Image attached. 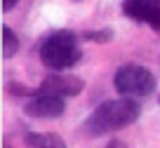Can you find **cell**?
Returning a JSON list of instances; mask_svg holds the SVG:
<instances>
[{"label":"cell","mask_w":160,"mask_h":148,"mask_svg":"<svg viewBox=\"0 0 160 148\" xmlns=\"http://www.w3.org/2000/svg\"><path fill=\"white\" fill-rule=\"evenodd\" d=\"M139 115H141V106L134 99H127V96L108 99L90 113L82 129H85L87 136H104V134L115 132V129L130 127L132 122L139 120Z\"/></svg>","instance_id":"6da1fadb"},{"label":"cell","mask_w":160,"mask_h":148,"mask_svg":"<svg viewBox=\"0 0 160 148\" xmlns=\"http://www.w3.org/2000/svg\"><path fill=\"white\" fill-rule=\"evenodd\" d=\"M78 40H80V35H75L73 31H66V28L50 33L42 40L40 49H38L40 61L50 71L73 68V66L82 59V49H80Z\"/></svg>","instance_id":"7a4b0ae2"},{"label":"cell","mask_w":160,"mask_h":148,"mask_svg":"<svg viewBox=\"0 0 160 148\" xmlns=\"http://www.w3.org/2000/svg\"><path fill=\"white\" fill-rule=\"evenodd\" d=\"M113 85L122 96L134 99V96H148L151 92H155V75L151 73L146 66L139 64H125L120 66L113 75Z\"/></svg>","instance_id":"3957f363"},{"label":"cell","mask_w":160,"mask_h":148,"mask_svg":"<svg viewBox=\"0 0 160 148\" xmlns=\"http://www.w3.org/2000/svg\"><path fill=\"white\" fill-rule=\"evenodd\" d=\"M85 89V80L75 78V75L66 73H52L47 75L38 87V94H50V96H78Z\"/></svg>","instance_id":"277c9868"},{"label":"cell","mask_w":160,"mask_h":148,"mask_svg":"<svg viewBox=\"0 0 160 148\" xmlns=\"http://www.w3.org/2000/svg\"><path fill=\"white\" fill-rule=\"evenodd\" d=\"M122 12L127 19L160 31V0H122Z\"/></svg>","instance_id":"5b68a950"},{"label":"cell","mask_w":160,"mask_h":148,"mask_svg":"<svg viewBox=\"0 0 160 148\" xmlns=\"http://www.w3.org/2000/svg\"><path fill=\"white\" fill-rule=\"evenodd\" d=\"M26 115L31 118H40V120H54L61 118L66 111V104L61 96H50V94H38L26 104Z\"/></svg>","instance_id":"8992f818"},{"label":"cell","mask_w":160,"mask_h":148,"mask_svg":"<svg viewBox=\"0 0 160 148\" xmlns=\"http://www.w3.org/2000/svg\"><path fill=\"white\" fill-rule=\"evenodd\" d=\"M24 141L28 148H66V141L52 132H28Z\"/></svg>","instance_id":"52a82bcc"},{"label":"cell","mask_w":160,"mask_h":148,"mask_svg":"<svg viewBox=\"0 0 160 148\" xmlns=\"http://www.w3.org/2000/svg\"><path fill=\"white\" fill-rule=\"evenodd\" d=\"M19 52V38L14 35V31L10 26H2V57L12 59Z\"/></svg>","instance_id":"ba28073f"},{"label":"cell","mask_w":160,"mask_h":148,"mask_svg":"<svg viewBox=\"0 0 160 148\" xmlns=\"http://www.w3.org/2000/svg\"><path fill=\"white\" fill-rule=\"evenodd\" d=\"M113 28H101V31H85L80 33V40H92V42H111L113 40Z\"/></svg>","instance_id":"9c48e42d"},{"label":"cell","mask_w":160,"mask_h":148,"mask_svg":"<svg viewBox=\"0 0 160 148\" xmlns=\"http://www.w3.org/2000/svg\"><path fill=\"white\" fill-rule=\"evenodd\" d=\"M7 92L10 94H35V96H38V89H26L24 85H14V82L7 85Z\"/></svg>","instance_id":"30bf717a"},{"label":"cell","mask_w":160,"mask_h":148,"mask_svg":"<svg viewBox=\"0 0 160 148\" xmlns=\"http://www.w3.org/2000/svg\"><path fill=\"white\" fill-rule=\"evenodd\" d=\"M17 2H19V0H2V10H5V12H10L12 7L17 5Z\"/></svg>","instance_id":"8fae6325"},{"label":"cell","mask_w":160,"mask_h":148,"mask_svg":"<svg viewBox=\"0 0 160 148\" xmlns=\"http://www.w3.org/2000/svg\"><path fill=\"white\" fill-rule=\"evenodd\" d=\"M106 148H125V143H122V141H118V139H113V141H111Z\"/></svg>","instance_id":"7c38bea8"},{"label":"cell","mask_w":160,"mask_h":148,"mask_svg":"<svg viewBox=\"0 0 160 148\" xmlns=\"http://www.w3.org/2000/svg\"><path fill=\"white\" fill-rule=\"evenodd\" d=\"M158 101H160V96H158Z\"/></svg>","instance_id":"4fadbf2b"}]
</instances>
